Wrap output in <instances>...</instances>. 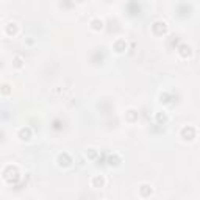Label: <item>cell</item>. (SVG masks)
Masks as SVG:
<instances>
[{
  "mask_svg": "<svg viewBox=\"0 0 200 200\" xmlns=\"http://www.w3.org/2000/svg\"><path fill=\"white\" fill-rule=\"evenodd\" d=\"M92 184H94L95 188L103 186V178H102V177H94V180H92Z\"/></svg>",
  "mask_w": 200,
  "mask_h": 200,
  "instance_id": "7",
  "label": "cell"
},
{
  "mask_svg": "<svg viewBox=\"0 0 200 200\" xmlns=\"http://www.w3.org/2000/svg\"><path fill=\"white\" fill-rule=\"evenodd\" d=\"M86 155L89 156V158H92V160H94L95 156H97V150H95V149H89V150H88V152H86Z\"/></svg>",
  "mask_w": 200,
  "mask_h": 200,
  "instance_id": "11",
  "label": "cell"
},
{
  "mask_svg": "<svg viewBox=\"0 0 200 200\" xmlns=\"http://www.w3.org/2000/svg\"><path fill=\"white\" fill-rule=\"evenodd\" d=\"M91 25H92V28H94V30H100V28H102V21H92L91 22Z\"/></svg>",
  "mask_w": 200,
  "mask_h": 200,
  "instance_id": "8",
  "label": "cell"
},
{
  "mask_svg": "<svg viewBox=\"0 0 200 200\" xmlns=\"http://www.w3.org/2000/svg\"><path fill=\"white\" fill-rule=\"evenodd\" d=\"M136 116H138V113H136L134 110H130V111H128V121H130V122H133L134 119H136Z\"/></svg>",
  "mask_w": 200,
  "mask_h": 200,
  "instance_id": "10",
  "label": "cell"
},
{
  "mask_svg": "<svg viewBox=\"0 0 200 200\" xmlns=\"http://www.w3.org/2000/svg\"><path fill=\"white\" fill-rule=\"evenodd\" d=\"M108 163H110V166H117V164L121 163V158H119L117 155H114V156H110Z\"/></svg>",
  "mask_w": 200,
  "mask_h": 200,
  "instance_id": "6",
  "label": "cell"
},
{
  "mask_svg": "<svg viewBox=\"0 0 200 200\" xmlns=\"http://www.w3.org/2000/svg\"><path fill=\"white\" fill-rule=\"evenodd\" d=\"M114 47H116V50H117L119 53H121V52H124V50L127 49V44H125V41L119 39V41L116 42V45H114Z\"/></svg>",
  "mask_w": 200,
  "mask_h": 200,
  "instance_id": "4",
  "label": "cell"
},
{
  "mask_svg": "<svg viewBox=\"0 0 200 200\" xmlns=\"http://www.w3.org/2000/svg\"><path fill=\"white\" fill-rule=\"evenodd\" d=\"M2 92H3V94H10V86H8V84H3V86H2Z\"/></svg>",
  "mask_w": 200,
  "mask_h": 200,
  "instance_id": "14",
  "label": "cell"
},
{
  "mask_svg": "<svg viewBox=\"0 0 200 200\" xmlns=\"http://www.w3.org/2000/svg\"><path fill=\"white\" fill-rule=\"evenodd\" d=\"M158 121L160 122H166L167 121V116L164 114V111H160V113H158Z\"/></svg>",
  "mask_w": 200,
  "mask_h": 200,
  "instance_id": "12",
  "label": "cell"
},
{
  "mask_svg": "<svg viewBox=\"0 0 200 200\" xmlns=\"http://www.w3.org/2000/svg\"><path fill=\"white\" fill-rule=\"evenodd\" d=\"M17 32V25L16 24H8V33L10 34H14Z\"/></svg>",
  "mask_w": 200,
  "mask_h": 200,
  "instance_id": "9",
  "label": "cell"
},
{
  "mask_svg": "<svg viewBox=\"0 0 200 200\" xmlns=\"http://www.w3.org/2000/svg\"><path fill=\"white\" fill-rule=\"evenodd\" d=\"M30 136H32V132H30V128H22L21 132H19V138L21 139H30Z\"/></svg>",
  "mask_w": 200,
  "mask_h": 200,
  "instance_id": "3",
  "label": "cell"
},
{
  "mask_svg": "<svg viewBox=\"0 0 200 200\" xmlns=\"http://www.w3.org/2000/svg\"><path fill=\"white\" fill-rule=\"evenodd\" d=\"M58 163H60V166H64V167H67V166H71V163H72V158L67 155V153H61V155L58 156Z\"/></svg>",
  "mask_w": 200,
  "mask_h": 200,
  "instance_id": "1",
  "label": "cell"
},
{
  "mask_svg": "<svg viewBox=\"0 0 200 200\" xmlns=\"http://www.w3.org/2000/svg\"><path fill=\"white\" fill-rule=\"evenodd\" d=\"M139 192H141L142 197H147V195L152 194V188H150L149 184H142V186L139 188Z\"/></svg>",
  "mask_w": 200,
  "mask_h": 200,
  "instance_id": "2",
  "label": "cell"
},
{
  "mask_svg": "<svg viewBox=\"0 0 200 200\" xmlns=\"http://www.w3.org/2000/svg\"><path fill=\"white\" fill-rule=\"evenodd\" d=\"M186 134H189V139H192V138L195 136L194 128H191V127H188V128H183V138L186 136Z\"/></svg>",
  "mask_w": 200,
  "mask_h": 200,
  "instance_id": "5",
  "label": "cell"
},
{
  "mask_svg": "<svg viewBox=\"0 0 200 200\" xmlns=\"http://www.w3.org/2000/svg\"><path fill=\"white\" fill-rule=\"evenodd\" d=\"M14 66H16V67H22V58H21V56H16V58H14Z\"/></svg>",
  "mask_w": 200,
  "mask_h": 200,
  "instance_id": "13",
  "label": "cell"
}]
</instances>
